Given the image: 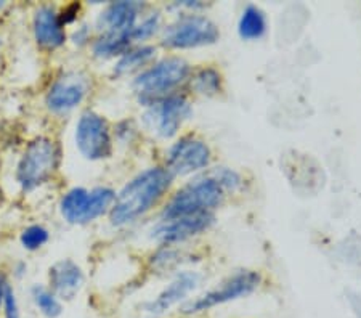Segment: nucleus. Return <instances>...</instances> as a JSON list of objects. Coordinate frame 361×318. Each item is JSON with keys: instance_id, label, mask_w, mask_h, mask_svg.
I'll use <instances>...</instances> for the list:
<instances>
[{"instance_id": "f257e3e1", "label": "nucleus", "mask_w": 361, "mask_h": 318, "mask_svg": "<svg viewBox=\"0 0 361 318\" xmlns=\"http://www.w3.org/2000/svg\"><path fill=\"white\" fill-rule=\"evenodd\" d=\"M172 183V173L162 167H151L122 188L111 207V222L124 225L148 212Z\"/></svg>"}, {"instance_id": "f03ea898", "label": "nucleus", "mask_w": 361, "mask_h": 318, "mask_svg": "<svg viewBox=\"0 0 361 318\" xmlns=\"http://www.w3.org/2000/svg\"><path fill=\"white\" fill-rule=\"evenodd\" d=\"M226 188L220 181L217 171L211 176L196 178L173 195V198L169 201L162 212V221H173V219L195 216V214L212 212L215 207L222 204Z\"/></svg>"}, {"instance_id": "7ed1b4c3", "label": "nucleus", "mask_w": 361, "mask_h": 318, "mask_svg": "<svg viewBox=\"0 0 361 318\" xmlns=\"http://www.w3.org/2000/svg\"><path fill=\"white\" fill-rule=\"evenodd\" d=\"M190 73V65L180 56H171L156 63L140 74L133 82L138 100L143 105H154L162 98L173 95V90L188 79Z\"/></svg>"}, {"instance_id": "20e7f679", "label": "nucleus", "mask_w": 361, "mask_h": 318, "mask_svg": "<svg viewBox=\"0 0 361 318\" xmlns=\"http://www.w3.org/2000/svg\"><path fill=\"white\" fill-rule=\"evenodd\" d=\"M262 281V276L257 271L252 270H240L236 274H233L228 279L224 280L220 285H217L212 289H209L207 293L201 294L195 299L186 300L182 307L183 315H197L209 312L219 305L233 302V300L243 299L252 294L255 289L259 288Z\"/></svg>"}, {"instance_id": "39448f33", "label": "nucleus", "mask_w": 361, "mask_h": 318, "mask_svg": "<svg viewBox=\"0 0 361 318\" xmlns=\"http://www.w3.org/2000/svg\"><path fill=\"white\" fill-rule=\"evenodd\" d=\"M58 166V149L49 138L40 137L29 145L18 164V182L25 190H32L54 176Z\"/></svg>"}, {"instance_id": "423d86ee", "label": "nucleus", "mask_w": 361, "mask_h": 318, "mask_svg": "<svg viewBox=\"0 0 361 318\" xmlns=\"http://www.w3.org/2000/svg\"><path fill=\"white\" fill-rule=\"evenodd\" d=\"M220 37L215 23L201 15H183L166 29L164 45L171 49H195L215 44Z\"/></svg>"}, {"instance_id": "0eeeda50", "label": "nucleus", "mask_w": 361, "mask_h": 318, "mask_svg": "<svg viewBox=\"0 0 361 318\" xmlns=\"http://www.w3.org/2000/svg\"><path fill=\"white\" fill-rule=\"evenodd\" d=\"M116 195L109 188H95L87 192L84 188H74L65 195L61 201V212L68 222L87 224L95 221L102 214L113 207Z\"/></svg>"}, {"instance_id": "6e6552de", "label": "nucleus", "mask_w": 361, "mask_h": 318, "mask_svg": "<svg viewBox=\"0 0 361 318\" xmlns=\"http://www.w3.org/2000/svg\"><path fill=\"white\" fill-rule=\"evenodd\" d=\"M75 142L79 152L87 159H103L111 154V134L109 126L100 114L87 111L80 116L75 127Z\"/></svg>"}, {"instance_id": "1a4fd4ad", "label": "nucleus", "mask_w": 361, "mask_h": 318, "mask_svg": "<svg viewBox=\"0 0 361 318\" xmlns=\"http://www.w3.org/2000/svg\"><path fill=\"white\" fill-rule=\"evenodd\" d=\"M211 148L196 137H183L167 153V171L173 176H188L211 164Z\"/></svg>"}, {"instance_id": "9d476101", "label": "nucleus", "mask_w": 361, "mask_h": 318, "mask_svg": "<svg viewBox=\"0 0 361 318\" xmlns=\"http://www.w3.org/2000/svg\"><path fill=\"white\" fill-rule=\"evenodd\" d=\"M191 113L190 103L183 95L173 94L151 105L147 119L151 129L164 138H171L178 132L180 126Z\"/></svg>"}, {"instance_id": "9b49d317", "label": "nucleus", "mask_w": 361, "mask_h": 318, "mask_svg": "<svg viewBox=\"0 0 361 318\" xmlns=\"http://www.w3.org/2000/svg\"><path fill=\"white\" fill-rule=\"evenodd\" d=\"M197 281H200V276L193 274V271H183V274L177 275L176 279L169 283L158 296H156V299L145 304L143 312L149 317L164 315L166 312L186 300V298L196 289Z\"/></svg>"}, {"instance_id": "f8f14e48", "label": "nucleus", "mask_w": 361, "mask_h": 318, "mask_svg": "<svg viewBox=\"0 0 361 318\" xmlns=\"http://www.w3.org/2000/svg\"><path fill=\"white\" fill-rule=\"evenodd\" d=\"M212 212L195 214V216H186L173 221H162L158 228L153 230V236L161 243H178L191 238V236L200 235L206 231L214 224Z\"/></svg>"}, {"instance_id": "ddd939ff", "label": "nucleus", "mask_w": 361, "mask_h": 318, "mask_svg": "<svg viewBox=\"0 0 361 318\" xmlns=\"http://www.w3.org/2000/svg\"><path fill=\"white\" fill-rule=\"evenodd\" d=\"M87 92V80L78 73H68L51 85L47 103L54 111H68L78 106Z\"/></svg>"}, {"instance_id": "4468645a", "label": "nucleus", "mask_w": 361, "mask_h": 318, "mask_svg": "<svg viewBox=\"0 0 361 318\" xmlns=\"http://www.w3.org/2000/svg\"><path fill=\"white\" fill-rule=\"evenodd\" d=\"M138 13V4L133 2H116L103 11L98 26L103 34L109 36H129L135 27Z\"/></svg>"}, {"instance_id": "2eb2a0df", "label": "nucleus", "mask_w": 361, "mask_h": 318, "mask_svg": "<svg viewBox=\"0 0 361 318\" xmlns=\"http://www.w3.org/2000/svg\"><path fill=\"white\" fill-rule=\"evenodd\" d=\"M82 271L73 260H60L50 269V285L56 298L73 299L82 288Z\"/></svg>"}, {"instance_id": "dca6fc26", "label": "nucleus", "mask_w": 361, "mask_h": 318, "mask_svg": "<svg viewBox=\"0 0 361 318\" xmlns=\"http://www.w3.org/2000/svg\"><path fill=\"white\" fill-rule=\"evenodd\" d=\"M34 32H36L37 44L45 49H56L65 42L63 23L50 7L37 10L36 18H34Z\"/></svg>"}, {"instance_id": "f3484780", "label": "nucleus", "mask_w": 361, "mask_h": 318, "mask_svg": "<svg viewBox=\"0 0 361 318\" xmlns=\"http://www.w3.org/2000/svg\"><path fill=\"white\" fill-rule=\"evenodd\" d=\"M267 31V18L259 7L247 5L241 13L240 23H238V32L246 40H255L264 36Z\"/></svg>"}, {"instance_id": "a211bd4d", "label": "nucleus", "mask_w": 361, "mask_h": 318, "mask_svg": "<svg viewBox=\"0 0 361 318\" xmlns=\"http://www.w3.org/2000/svg\"><path fill=\"white\" fill-rule=\"evenodd\" d=\"M129 36H109V34H103V36L95 42V54L98 56L109 58L116 55H124L130 45Z\"/></svg>"}, {"instance_id": "6ab92c4d", "label": "nucleus", "mask_w": 361, "mask_h": 318, "mask_svg": "<svg viewBox=\"0 0 361 318\" xmlns=\"http://www.w3.org/2000/svg\"><path fill=\"white\" fill-rule=\"evenodd\" d=\"M156 50L153 47H140L135 50H127L124 55H122L119 65H118V73L119 74H127L135 71V69L142 68L143 65L151 60L154 56Z\"/></svg>"}, {"instance_id": "aec40b11", "label": "nucleus", "mask_w": 361, "mask_h": 318, "mask_svg": "<svg viewBox=\"0 0 361 318\" xmlns=\"http://www.w3.org/2000/svg\"><path fill=\"white\" fill-rule=\"evenodd\" d=\"M32 298L37 309L40 310V314L45 315L47 318H56L61 315L63 309L60 300L55 296V293H51L42 286H36L32 289Z\"/></svg>"}, {"instance_id": "412c9836", "label": "nucleus", "mask_w": 361, "mask_h": 318, "mask_svg": "<svg viewBox=\"0 0 361 318\" xmlns=\"http://www.w3.org/2000/svg\"><path fill=\"white\" fill-rule=\"evenodd\" d=\"M195 89L204 95H215L222 89V78L214 68H204L195 76Z\"/></svg>"}, {"instance_id": "4be33fe9", "label": "nucleus", "mask_w": 361, "mask_h": 318, "mask_svg": "<svg viewBox=\"0 0 361 318\" xmlns=\"http://www.w3.org/2000/svg\"><path fill=\"white\" fill-rule=\"evenodd\" d=\"M49 240V231L39 225H32V227L26 228L21 235V243L26 250H39L40 246L45 245Z\"/></svg>"}, {"instance_id": "5701e85b", "label": "nucleus", "mask_w": 361, "mask_h": 318, "mask_svg": "<svg viewBox=\"0 0 361 318\" xmlns=\"http://www.w3.org/2000/svg\"><path fill=\"white\" fill-rule=\"evenodd\" d=\"M159 26V15H151L149 18L145 20L142 25H135L133 31L130 32V39L132 40H143L148 39L149 36H153L156 29Z\"/></svg>"}, {"instance_id": "b1692460", "label": "nucleus", "mask_w": 361, "mask_h": 318, "mask_svg": "<svg viewBox=\"0 0 361 318\" xmlns=\"http://www.w3.org/2000/svg\"><path fill=\"white\" fill-rule=\"evenodd\" d=\"M2 307L5 312V318H20L18 302H16L15 293H13V289L8 286V283H7V286H5V291H4Z\"/></svg>"}, {"instance_id": "393cba45", "label": "nucleus", "mask_w": 361, "mask_h": 318, "mask_svg": "<svg viewBox=\"0 0 361 318\" xmlns=\"http://www.w3.org/2000/svg\"><path fill=\"white\" fill-rule=\"evenodd\" d=\"M348 300H350V307L355 318H361V296H358V294H350Z\"/></svg>"}, {"instance_id": "a878e982", "label": "nucleus", "mask_w": 361, "mask_h": 318, "mask_svg": "<svg viewBox=\"0 0 361 318\" xmlns=\"http://www.w3.org/2000/svg\"><path fill=\"white\" fill-rule=\"evenodd\" d=\"M5 286H7V281L4 279H0V307H2V302H4V291H5Z\"/></svg>"}, {"instance_id": "bb28decb", "label": "nucleus", "mask_w": 361, "mask_h": 318, "mask_svg": "<svg viewBox=\"0 0 361 318\" xmlns=\"http://www.w3.org/2000/svg\"><path fill=\"white\" fill-rule=\"evenodd\" d=\"M69 10H73L74 13H78V10H79V5H71V7H69ZM66 13H69V11H66ZM68 20L71 21V20H73V16H69V18H66V16H65V18L61 20V23H68Z\"/></svg>"}, {"instance_id": "cd10ccee", "label": "nucleus", "mask_w": 361, "mask_h": 318, "mask_svg": "<svg viewBox=\"0 0 361 318\" xmlns=\"http://www.w3.org/2000/svg\"><path fill=\"white\" fill-rule=\"evenodd\" d=\"M4 5H5L4 2H0V10H2V8H4Z\"/></svg>"}, {"instance_id": "c85d7f7f", "label": "nucleus", "mask_w": 361, "mask_h": 318, "mask_svg": "<svg viewBox=\"0 0 361 318\" xmlns=\"http://www.w3.org/2000/svg\"><path fill=\"white\" fill-rule=\"evenodd\" d=\"M0 202H2V192H0Z\"/></svg>"}]
</instances>
